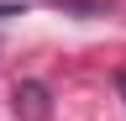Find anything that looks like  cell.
<instances>
[{"instance_id":"obj_2","label":"cell","mask_w":126,"mask_h":121,"mask_svg":"<svg viewBox=\"0 0 126 121\" xmlns=\"http://www.w3.org/2000/svg\"><path fill=\"white\" fill-rule=\"evenodd\" d=\"M21 11V0H0V16H16Z\"/></svg>"},{"instance_id":"obj_1","label":"cell","mask_w":126,"mask_h":121,"mask_svg":"<svg viewBox=\"0 0 126 121\" xmlns=\"http://www.w3.org/2000/svg\"><path fill=\"white\" fill-rule=\"evenodd\" d=\"M21 105H26V116H42V111H47V105H42V89H37V84L16 89V111H21Z\"/></svg>"},{"instance_id":"obj_3","label":"cell","mask_w":126,"mask_h":121,"mask_svg":"<svg viewBox=\"0 0 126 121\" xmlns=\"http://www.w3.org/2000/svg\"><path fill=\"white\" fill-rule=\"evenodd\" d=\"M116 84H121V100H126V74H121V79H116Z\"/></svg>"}]
</instances>
